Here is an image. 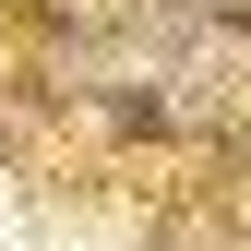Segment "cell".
<instances>
[{
	"instance_id": "6da1fadb",
	"label": "cell",
	"mask_w": 251,
	"mask_h": 251,
	"mask_svg": "<svg viewBox=\"0 0 251 251\" xmlns=\"http://www.w3.org/2000/svg\"><path fill=\"white\" fill-rule=\"evenodd\" d=\"M0 227H12V203H0Z\"/></svg>"
}]
</instances>
